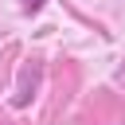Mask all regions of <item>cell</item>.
Here are the masks:
<instances>
[{
  "mask_svg": "<svg viewBox=\"0 0 125 125\" xmlns=\"http://www.w3.org/2000/svg\"><path fill=\"white\" fill-rule=\"evenodd\" d=\"M20 8H23V12H27V16H35V12H39V8H43V0H20Z\"/></svg>",
  "mask_w": 125,
  "mask_h": 125,
  "instance_id": "6da1fadb",
  "label": "cell"
},
{
  "mask_svg": "<svg viewBox=\"0 0 125 125\" xmlns=\"http://www.w3.org/2000/svg\"><path fill=\"white\" fill-rule=\"evenodd\" d=\"M121 125H125V121H121Z\"/></svg>",
  "mask_w": 125,
  "mask_h": 125,
  "instance_id": "7a4b0ae2",
  "label": "cell"
}]
</instances>
